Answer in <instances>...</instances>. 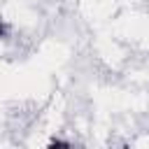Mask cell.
I'll use <instances>...</instances> for the list:
<instances>
[{"label":"cell","mask_w":149,"mask_h":149,"mask_svg":"<svg viewBox=\"0 0 149 149\" xmlns=\"http://www.w3.org/2000/svg\"><path fill=\"white\" fill-rule=\"evenodd\" d=\"M7 33H9V28H7V23L0 19V40H5V37H7Z\"/></svg>","instance_id":"cell-1"},{"label":"cell","mask_w":149,"mask_h":149,"mask_svg":"<svg viewBox=\"0 0 149 149\" xmlns=\"http://www.w3.org/2000/svg\"><path fill=\"white\" fill-rule=\"evenodd\" d=\"M49 147H70V142H63V140H51Z\"/></svg>","instance_id":"cell-2"}]
</instances>
